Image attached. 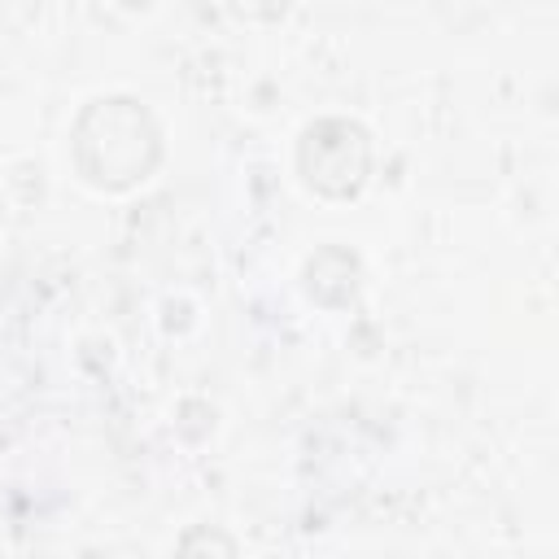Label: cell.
<instances>
[{
	"label": "cell",
	"mask_w": 559,
	"mask_h": 559,
	"mask_svg": "<svg viewBox=\"0 0 559 559\" xmlns=\"http://www.w3.org/2000/svg\"><path fill=\"white\" fill-rule=\"evenodd\" d=\"M96 135H109V148L79 157V170L96 188H131L157 162V127L135 100H92L79 118Z\"/></svg>",
	"instance_id": "6da1fadb"
},
{
	"label": "cell",
	"mask_w": 559,
	"mask_h": 559,
	"mask_svg": "<svg viewBox=\"0 0 559 559\" xmlns=\"http://www.w3.org/2000/svg\"><path fill=\"white\" fill-rule=\"evenodd\" d=\"M367 135L362 127L354 122H341V118H328V122H314L306 127L301 135V153H297V166L306 175V183L323 197H354L367 179Z\"/></svg>",
	"instance_id": "7a4b0ae2"
}]
</instances>
